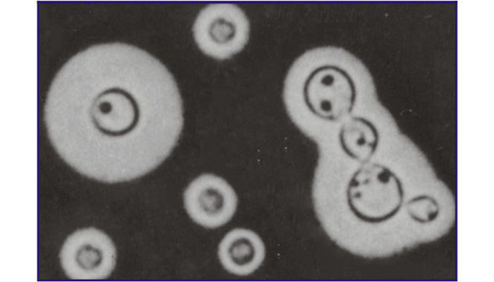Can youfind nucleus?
Listing matches in <instances>:
<instances>
[{"label": "nucleus", "mask_w": 494, "mask_h": 282, "mask_svg": "<svg viewBox=\"0 0 494 282\" xmlns=\"http://www.w3.org/2000/svg\"><path fill=\"white\" fill-rule=\"evenodd\" d=\"M51 144L71 168L108 183L158 167L183 127L177 83L155 56L124 42L94 44L71 56L44 106Z\"/></svg>", "instance_id": "f257e3e1"}, {"label": "nucleus", "mask_w": 494, "mask_h": 282, "mask_svg": "<svg viewBox=\"0 0 494 282\" xmlns=\"http://www.w3.org/2000/svg\"><path fill=\"white\" fill-rule=\"evenodd\" d=\"M358 93L350 72L328 57V47H320L293 62L283 88L289 118L313 140L353 113Z\"/></svg>", "instance_id": "f03ea898"}, {"label": "nucleus", "mask_w": 494, "mask_h": 282, "mask_svg": "<svg viewBox=\"0 0 494 282\" xmlns=\"http://www.w3.org/2000/svg\"><path fill=\"white\" fill-rule=\"evenodd\" d=\"M193 33L201 51L219 60L241 51L249 39L250 23L244 11L230 3H214L197 15Z\"/></svg>", "instance_id": "7ed1b4c3"}, {"label": "nucleus", "mask_w": 494, "mask_h": 282, "mask_svg": "<svg viewBox=\"0 0 494 282\" xmlns=\"http://www.w3.org/2000/svg\"><path fill=\"white\" fill-rule=\"evenodd\" d=\"M60 263L66 275L73 280H102L114 269L116 250L112 239L100 229L76 231L65 240Z\"/></svg>", "instance_id": "20e7f679"}, {"label": "nucleus", "mask_w": 494, "mask_h": 282, "mask_svg": "<svg viewBox=\"0 0 494 282\" xmlns=\"http://www.w3.org/2000/svg\"><path fill=\"white\" fill-rule=\"evenodd\" d=\"M185 209L196 223L209 228L224 226L234 215L237 195L222 178L205 173L192 180L183 193Z\"/></svg>", "instance_id": "39448f33"}, {"label": "nucleus", "mask_w": 494, "mask_h": 282, "mask_svg": "<svg viewBox=\"0 0 494 282\" xmlns=\"http://www.w3.org/2000/svg\"><path fill=\"white\" fill-rule=\"evenodd\" d=\"M217 254L220 263L228 272L248 276L263 264L265 246L256 233L239 228L224 235L219 245Z\"/></svg>", "instance_id": "423d86ee"}, {"label": "nucleus", "mask_w": 494, "mask_h": 282, "mask_svg": "<svg viewBox=\"0 0 494 282\" xmlns=\"http://www.w3.org/2000/svg\"><path fill=\"white\" fill-rule=\"evenodd\" d=\"M380 144L377 125L369 118L351 114L338 124L335 131L337 149L347 159L362 163L374 158Z\"/></svg>", "instance_id": "0eeeda50"}]
</instances>
